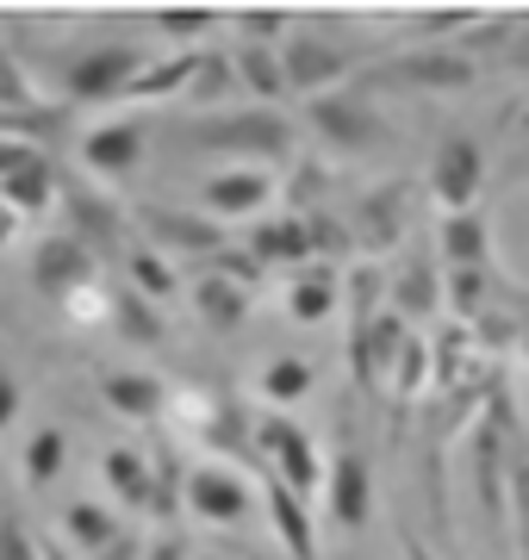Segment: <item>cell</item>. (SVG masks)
Instances as JSON below:
<instances>
[{
	"label": "cell",
	"instance_id": "obj_1",
	"mask_svg": "<svg viewBox=\"0 0 529 560\" xmlns=\"http://www.w3.org/2000/svg\"><path fill=\"white\" fill-rule=\"evenodd\" d=\"M193 143L212 150V156H244V168H274V162H293V125L268 106H249V113H224V119H200L193 125Z\"/></svg>",
	"mask_w": 529,
	"mask_h": 560
},
{
	"label": "cell",
	"instance_id": "obj_2",
	"mask_svg": "<svg viewBox=\"0 0 529 560\" xmlns=\"http://www.w3.org/2000/svg\"><path fill=\"white\" fill-rule=\"evenodd\" d=\"M256 467L286 480L299 499H311L318 486H325V460H318V442L299 430V423L286 418V411H268L256 418Z\"/></svg>",
	"mask_w": 529,
	"mask_h": 560
},
{
	"label": "cell",
	"instance_id": "obj_3",
	"mask_svg": "<svg viewBox=\"0 0 529 560\" xmlns=\"http://www.w3.org/2000/svg\"><path fill=\"white\" fill-rule=\"evenodd\" d=\"M306 119H311V131H318L330 150H343V156H367V150L387 143V119L367 101H355V94H318V101H306Z\"/></svg>",
	"mask_w": 529,
	"mask_h": 560
},
{
	"label": "cell",
	"instance_id": "obj_4",
	"mask_svg": "<svg viewBox=\"0 0 529 560\" xmlns=\"http://www.w3.org/2000/svg\"><path fill=\"white\" fill-rule=\"evenodd\" d=\"M138 75H143L138 44H94L82 57H69L62 94H69V101H113V94H131Z\"/></svg>",
	"mask_w": 529,
	"mask_h": 560
},
{
	"label": "cell",
	"instance_id": "obj_5",
	"mask_svg": "<svg viewBox=\"0 0 529 560\" xmlns=\"http://www.w3.org/2000/svg\"><path fill=\"white\" fill-rule=\"evenodd\" d=\"M32 287H38V293H50L57 305H69L75 293L101 287V256H94L82 237L57 231V237H44L38 256H32Z\"/></svg>",
	"mask_w": 529,
	"mask_h": 560
},
{
	"label": "cell",
	"instance_id": "obj_6",
	"mask_svg": "<svg viewBox=\"0 0 529 560\" xmlns=\"http://www.w3.org/2000/svg\"><path fill=\"white\" fill-rule=\"evenodd\" d=\"M249 504H256V486L237 467H193L187 474V511L193 517L219 523V529H237L249 517Z\"/></svg>",
	"mask_w": 529,
	"mask_h": 560
},
{
	"label": "cell",
	"instance_id": "obj_7",
	"mask_svg": "<svg viewBox=\"0 0 529 560\" xmlns=\"http://www.w3.org/2000/svg\"><path fill=\"white\" fill-rule=\"evenodd\" d=\"M430 194L448 206V212H480V194H486V150L473 138H448L436 150V168H430Z\"/></svg>",
	"mask_w": 529,
	"mask_h": 560
},
{
	"label": "cell",
	"instance_id": "obj_8",
	"mask_svg": "<svg viewBox=\"0 0 529 560\" xmlns=\"http://www.w3.org/2000/svg\"><path fill=\"white\" fill-rule=\"evenodd\" d=\"M281 62H286V88L293 94H325L330 81L349 75V50L337 38H325V32H293V38L281 44Z\"/></svg>",
	"mask_w": 529,
	"mask_h": 560
},
{
	"label": "cell",
	"instance_id": "obj_9",
	"mask_svg": "<svg viewBox=\"0 0 529 560\" xmlns=\"http://www.w3.org/2000/svg\"><path fill=\"white\" fill-rule=\"evenodd\" d=\"M143 219V231L163 243V249H175V256H200V261H212L224 249V224L212 219V212H181V206H143L138 212Z\"/></svg>",
	"mask_w": 529,
	"mask_h": 560
},
{
	"label": "cell",
	"instance_id": "obj_10",
	"mask_svg": "<svg viewBox=\"0 0 529 560\" xmlns=\"http://www.w3.org/2000/svg\"><path fill=\"white\" fill-rule=\"evenodd\" d=\"M268 200H274V168H219V175L200 187V206L219 224L249 219V212H262Z\"/></svg>",
	"mask_w": 529,
	"mask_h": 560
},
{
	"label": "cell",
	"instance_id": "obj_11",
	"mask_svg": "<svg viewBox=\"0 0 529 560\" xmlns=\"http://www.w3.org/2000/svg\"><path fill=\"white\" fill-rule=\"evenodd\" d=\"M325 504H330V517L343 523V529H362L367 511H374V474H367V455L337 448V460L325 467Z\"/></svg>",
	"mask_w": 529,
	"mask_h": 560
},
{
	"label": "cell",
	"instance_id": "obj_12",
	"mask_svg": "<svg viewBox=\"0 0 529 560\" xmlns=\"http://www.w3.org/2000/svg\"><path fill=\"white\" fill-rule=\"evenodd\" d=\"M256 474H262V467H256ZM262 504H268V523H274V536H281L286 560H318V529H311L306 499H299L286 480L262 474Z\"/></svg>",
	"mask_w": 529,
	"mask_h": 560
},
{
	"label": "cell",
	"instance_id": "obj_13",
	"mask_svg": "<svg viewBox=\"0 0 529 560\" xmlns=\"http://www.w3.org/2000/svg\"><path fill=\"white\" fill-rule=\"evenodd\" d=\"M143 143H150L143 119H119V125H101V131H87V138H82V162H87V175H101V180L131 175V168L143 162Z\"/></svg>",
	"mask_w": 529,
	"mask_h": 560
},
{
	"label": "cell",
	"instance_id": "obj_14",
	"mask_svg": "<svg viewBox=\"0 0 529 560\" xmlns=\"http://www.w3.org/2000/svg\"><path fill=\"white\" fill-rule=\"evenodd\" d=\"M101 399L119 411V418H131V423H156L175 405V393H168L156 374H138V368H113L101 381Z\"/></svg>",
	"mask_w": 529,
	"mask_h": 560
},
{
	"label": "cell",
	"instance_id": "obj_15",
	"mask_svg": "<svg viewBox=\"0 0 529 560\" xmlns=\"http://www.w3.org/2000/svg\"><path fill=\"white\" fill-rule=\"evenodd\" d=\"M399 224H405V187H374V194H362L349 231H355V249L387 256L392 243H399Z\"/></svg>",
	"mask_w": 529,
	"mask_h": 560
},
{
	"label": "cell",
	"instance_id": "obj_16",
	"mask_svg": "<svg viewBox=\"0 0 529 560\" xmlns=\"http://www.w3.org/2000/svg\"><path fill=\"white\" fill-rule=\"evenodd\" d=\"M62 212H69V237H82L94 256H106V249L125 237V219L113 212V200H106V194H87V187H62Z\"/></svg>",
	"mask_w": 529,
	"mask_h": 560
},
{
	"label": "cell",
	"instance_id": "obj_17",
	"mask_svg": "<svg viewBox=\"0 0 529 560\" xmlns=\"http://www.w3.org/2000/svg\"><path fill=\"white\" fill-rule=\"evenodd\" d=\"M205 57H212V50H168V57L143 62V75L131 81V94H125V101H168V94H187V101H193Z\"/></svg>",
	"mask_w": 529,
	"mask_h": 560
},
{
	"label": "cell",
	"instance_id": "obj_18",
	"mask_svg": "<svg viewBox=\"0 0 529 560\" xmlns=\"http://www.w3.org/2000/svg\"><path fill=\"white\" fill-rule=\"evenodd\" d=\"M101 467H106V486H113V499L131 504V511H150V517H156V474H150V448L113 442Z\"/></svg>",
	"mask_w": 529,
	"mask_h": 560
},
{
	"label": "cell",
	"instance_id": "obj_19",
	"mask_svg": "<svg viewBox=\"0 0 529 560\" xmlns=\"http://www.w3.org/2000/svg\"><path fill=\"white\" fill-rule=\"evenodd\" d=\"M387 75L405 81V88H468V81H473V57H468V50H443V44H430V50L399 57Z\"/></svg>",
	"mask_w": 529,
	"mask_h": 560
},
{
	"label": "cell",
	"instance_id": "obj_20",
	"mask_svg": "<svg viewBox=\"0 0 529 560\" xmlns=\"http://www.w3.org/2000/svg\"><path fill=\"white\" fill-rule=\"evenodd\" d=\"M0 200L13 206L20 219H38V212H50V206L62 200V187H57V168H50V156H25L13 175H0Z\"/></svg>",
	"mask_w": 529,
	"mask_h": 560
},
{
	"label": "cell",
	"instance_id": "obj_21",
	"mask_svg": "<svg viewBox=\"0 0 529 560\" xmlns=\"http://www.w3.org/2000/svg\"><path fill=\"white\" fill-rule=\"evenodd\" d=\"M193 312H200L205 330L237 337L249 318V287H237V280H224V275H200L193 280Z\"/></svg>",
	"mask_w": 529,
	"mask_h": 560
},
{
	"label": "cell",
	"instance_id": "obj_22",
	"mask_svg": "<svg viewBox=\"0 0 529 560\" xmlns=\"http://www.w3.org/2000/svg\"><path fill=\"white\" fill-rule=\"evenodd\" d=\"M249 256L262 261V268H299V261H311V224L306 212H286V219H268L256 224V237H249Z\"/></svg>",
	"mask_w": 529,
	"mask_h": 560
},
{
	"label": "cell",
	"instance_id": "obj_23",
	"mask_svg": "<svg viewBox=\"0 0 529 560\" xmlns=\"http://www.w3.org/2000/svg\"><path fill=\"white\" fill-rule=\"evenodd\" d=\"M443 305V280H436V261L430 256H405V268L392 275V312L399 318H430Z\"/></svg>",
	"mask_w": 529,
	"mask_h": 560
},
{
	"label": "cell",
	"instance_id": "obj_24",
	"mask_svg": "<svg viewBox=\"0 0 529 560\" xmlns=\"http://www.w3.org/2000/svg\"><path fill=\"white\" fill-rule=\"evenodd\" d=\"M436 243H443L448 268H486V256H492L486 212H448L443 231H436Z\"/></svg>",
	"mask_w": 529,
	"mask_h": 560
},
{
	"label": "cell",
	"instance_id": "obj_25",
	"mask_svg": "<svg viewBox=\"0 0 529 560\" xmlns=\"http://www.w3.org/2000/svg\"><path fill=\"white\" fill-rule=\"evenodd\" d=\"M231 69H237V81H244L256 101H281L286 94V62H281L274 44H237Z\"/></svg>",
	"mask_w": 529,
	"mask_h": 560
},
{
	"label": "cell",
	"instance_id": "obj_26",
	"mask_svg": "<svg viewBox=\"0 0 529 560\" xmlns=\"http://www.w3.org/2000/svg\"><path fill=\"white\" fill-rule=\"evenodd\" d=\"M62 536L75 541L82 555H101V548H113V541H119L125 529H119V517H113L106 504H87V499H75L69 511H62Z\"/></svg>",
	"mask_w": 529,
	"mask_h": 560
},
{
	"label": "cell",
	"instance_id": "obj_27",
	"mask_svg": "<svg viewBox=\"0 0 529 560\" xmlns=\"http://www.w3.org/2000/svg\"><path fill=\"white\" fill-rule=\"evenodd\" d=\"M337 305H343V287H337V275H325V268H311V275H299L286 287V312L299 324H325Z\"/></svg>",
	"mask_w": 529,
	"mask_h": 560
},
{
	"label": "cell",
	"instance_id": "obj_28",
	"mask_svg": "<svg viewBox=\"0 0 529 560\" xmlns=\"http://www.w3.org/2000/svg\"><path fill=\"white\" fill-rule=\"evenodd\" d=\"M113 330H119L125 342H163V312H156V300H143L138 287H125V293H113Z\"/></svg>",
	"mask_w": 529,
	"mask_h": 560
},
{
	"label": "cell",
	"instance_id": "obj_29",
	"mask_svg": "<svg viewBox=\"0 0 529 560\" xmlns=\"http://www.w3.org/2000/svg\"><path fill=\"white\" fill-rule=\"evenodd\" d=\"M150 474H156V517H175L187 504V467H181V448L168 436L150 442Z\"/></svg>",
	"mask_w": 529,
	"mask_h": 560
},
{
	"label": "cell",
	"instance_id": "obj_30",
	"mask_svg": "<svg viewBox=\"0 0 529 560\" xmlns=\"http://www.w3.org/2000/svg\"><path fill=\"white\" fill-rule=\"evenodd\" d=\"M510 555L529 560V442L510 436Z\"/></svg>",
	"mask_w": 529,
	"mask_h": 560
},
{
	"label": "cell",
	"instance_id": "obj_31",
	"mask_svg": "<svg viewBox=\"0 0 529 560\" xmlns=\"http://www.w3.org/2000/svg\"><path fill=\"white\" fill-rule=\"evenodd\" d=\"M436 381V349H430L418 330L405 337V349H399V361H392V381H387V393L392 399H418L424 386Z\"/></svg>",
	"mask_w": 529,
	"mask_h": 560
},
{
	"label": "cell",
	"instance_id": "obj_32",
	"mask_svg": "<svg viewBox=\"0 0 529 560\" xmlns=\"http://www.w3.org/2000/svg\"><path fill=\"white\" fill-rule=\"evenodd\" d=\"M125 275H131V287H138L143 300H156V305L181 293V275L168 268L163 249H131V256H125Z\"/></svg>",
	"mask_w": 529,
	"mask_h": 560
},
{
	"label": "cell",
	"instance_id": "obj_33",
	"mask_svg": "<svg viewBox=\"0 0 529 560\" xmlns=\"http://www.w3.org/2000/svg\"><path fill=\"white\" fill-rule=\"evenodd\" d=\"M311 393V361L306 355H274L262 368V399L268 405H299Z\"/></svg>",
	"mask_w": 529,
	"mask_h": 560
},
{
	"label": "cell",
	"instance_id": "obj_34",
	"mask_svg": "<svg viewBox=\"0 0 529 560\" xmlns=\"http://www.w3.org/2000/svg\"><path fill=\"white\" fill-rule=\"evenodd\" d=\"M443 305L455 312V318L480 324V312H486V268H448V280H443Z\"/></svg>",
	"mask_w": 529,
	"mask_h": 560
},
{
	"label": "cell",
	"instance_id": "obj_35",
	"mask_svg": "<svg viewBox=\"0 0 529 560\" xmlns=\"http://www.w3.org/2000/svg\"><path fill=\"white\" fill-rule=\"evenodd\" d=\"M62 448H69V436H62V430H38V436L25 442V448H20V474H25V486H50V480H57Z\"/></svg>",
	"mask_w": 529,
	"mask_h": 560
},
{
	"label": "cell",
	"instance_id": "obj_36",
	"mask_svg": "<svg viewBox=\"0 0 529 560\" xmlns=\"http://www.w3.org/2000/svg\"><path fill=\"white\" fill-rule=\"evenodd\" d=\"M473 342H480V355H510V349L524 342V324L510 318L505 305H486L480 324H473Z\"/></svg>",
	"mask_w": 529,
	"mask_h": 560
},
{
	"label": "cell",
	"instance_id": "obj_37",
	"mask_svg": "<svg viewBox=\"0 0 529 560\" xmlns=\"http://www.w3.org/2000/svg\"><path fill=\"white\" fill-rule=\"evenodd\" d=\"M219 13H156V32H163L168 44H181V50H193V44L205 38V32H219Z\"/></svg>",
	"mask_w": 529,
	"mask_h": 560
},
{
	"label": "cell",
	"instance_id": "obj_38",
	"mask_svg": "<svg viewBox=\"0 0 529 560\" xmlns=\"http://www.w3.org/2000/svg\"><path fill=\"white\" fill-rule=\"evenodd\" d=\"M306 224H311V256H349L355 249V231L337 224L330 212H318V206H306Z\"/></svg>",
	"mask_w": 529,
	"mask_h": 560
},
{
	"label": "cell",
	"instance_id": "obj_39",
	"mask_svg": "<svg viewBox=\"0 0 529 560\" xmlns=\"http://www.w3.org/2000/svg\"><path fill=\"white\" fill-rule=\"evenodd\" d=\"M205 275H224V280H237V287H249V293H256V280H262L268 268L249 256V249H231V243H224L219 256L205 261Z\"/></svg>",
	"mask_w": 529,
	"mask_h": 560
},
{
	"label": "cell",
	"instance_id": "obj_40",
	"mask_svg": "<svg viewBox=\"0 0 529 560\" xmlns=\"http://www.w3.org/2000/svg\"><path fill=\"white\" fill-rule=\"evenodd\" d=\"M0 106H7V113H25V119L38 113V101H32L25 75L13 69V57H7V44H0Z\"/></svg>",
	"mask_w": 529,
	"mask_h": 560
},
{
	"label": "cell",
	"instance_id": "obj_41",
	"mask_svg": "<svg viewBox=\"0 0 529 560\" xmlns=\"http://www.w3.org/2000/svg\"><path fill=\"white\" fill-rule=\"evenodd\" d=\"M0 560H44L38 536H32L20 517H0Z\"/></svg>",
	"mask_w": 529,
	"mask_h": 560
},
{
	"label": "cell",
	"instance_id": "obj_42",
	"mask_svg": "<svg viewBox=\"0 0 529 560\" xmlns=\"http://www.w3.org/2000/svg\"><path fill=\"white\" fill-rule=\"evenodd\" d=\"M244 44H268V38H286V13H244L237 20Z\"/></svg>",
	"mask_w": 529,
	"mask_h": 560
},
{
	"label": "cell",
	"instance_id": "obj_43",
	"mask_svg": "<svg viewBox=\"0 0 529 560\" xmlns=\"http://www.w3.org/2000/svg\"><path fill=\"white\" fill-rule=\"evenodd\" d=\"M143 555H150V541H143L138 529H125V536L113 541V548H101L94 560H143Z\"/></svg>",
	"mask_w": 529,
	"mask_h": 560
},
{
	"label": "cell",
	"instance_id": "obj_44",
	"mask_svg": "<svg viewBox=\"0 0 529 560\" xmlns=\"http://www.w3.org/2000/svg\"><path fill=\"white\" fill-rule=\"evenodd\" d=\"M20 405H25L20 381H13V374H7V368H0V430H7V423L20 418Z\"/></svg>",
	"mask_w": 529,
	"mask_h": 560
},
{
	"label": "cell",
	"instance_id": "obj_45",
	"mask_svg": "<svg viewBox=\"0 0 529 560\" xmlns=\"http://www.w3.org/2000/svg\"><path fill=\"white\" fill-rule=\"evenodd\" d=\"M25 156H38V143H25V138H0V175H13Z\"/></svg>",
	"mask_w": 529,
	"mask_h": 560
},
{
	"label": "cell",
	"instance_id": "obj_46",
	"mask_svg": "<svg viewBox=\"0 0 529 560\" xmlns=\"http://www.w3.org/2000/svg\"><path fill=\"white\" fill-rule=\"evenodd\" d=\"M187 555H193V548H187V541L175 536V529H168V536L150 541V555H143V560H187Z\"/></svg>",
	"mask_w": 529,
	"mask_h": 560
},
{
	"label": "cell",
	"instance_id": "obj_47",
	"mask_svg": "<svg viewBox=\"0 0 529 560\" xmlns=\"http://www.w3.org/2000/svg\"><path fill=\"white\" fill-rule=\"evenodd\" d=\"M20 212H13V206H7V200H0V249H7V243H13V237H20Z\"/></svg>",
	"mask_w": 529,
	"mask_h": 560
},
{
	"label": "cell",
	"instance_id": "obj_48",
	"mask_svg": "<svg viewBox=\"0 0 529 560\" xmlns=\"http://www.w3.org/2000/svg\"><path fill=\"white\" fill-rule=\"evenodd\" d=\"M517 69H529V25H517V38H510V50H505Z\"/></svg>",
	"mask_w": 529,
	"mask_h": 560
},
{
	"label": "cell",
	"instance_id": "obj_49",
	"mask_svg": "<svg viewBox=\"0 0 529 560\" xmlns=\"http://www.w3.org/2000/svg\"><path fill=\"white\" fill-rule=\"evenodd\" d=\"M399 548H405V560H436V555H430V548H424L418 536H399Z\"/></svg>",
	"mask_w": 529,
	"mask_h": 560
},
{
	"label": "cell",
	"instance_id": "obj_50",
	"mask_svg": "<svg viewBox=\"0 0 529 560\" xmlns=\"http://www.w3.org/2000/svg\"><path fill=\"white\" fill-rule=\"evenodd\" d=\"M38 555H44V560H75L69 548H62V541H44V536H38Z\"/></svg>",
	"mask_w": 529,
	"mask_h": 560
},
{
	"label": "cell",
	"instance_id": "obj_51",
	"mask_svg": "<svg viewBox=\"0 0 529 560\" xmlns=\"http://www.w3.org/2000/svg\"><path fill=\"white\" fill-rule=\"evenodd\" d=\"M517 355H524V361H529V324H524V342H517Z\"/></svg>",
	"mask_w": 529,
	"mask_h": 560
},
{
	"label": "cell",
	"instance_id": "obj_52",
	"mask_svg": "<svg viewBox=\"0 0 529 560\" xmlns=\"http://www.w3.org/2000/svg\"><path fill=\"white\" fill-rule=\"evenodd\" d=\"M256 560H274V555H256Z\"/></svg>",
	"mask_w": 529,
	"mask_h": 560
}]
</instances>
